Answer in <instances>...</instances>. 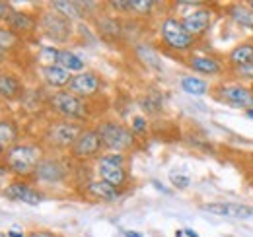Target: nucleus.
Wrapping results in <instances>:
<instances>
[{"instance_id": "79ce46f5", "label": "nucleus", "mask_w": 253, "mask_h": 237, "mask_svg": "<svg viewBox=\"0 0 253 237\" xmlns=\"http://www.w3.org/2000/svg\"><path fill=\"white\" fill-rule=\"evenodd\" d=\"M252 91H253V88H252Z\"/></svg>"}, {"instance_id": "f3484780", "label": "nucleus", "mask_w": 253, "mask_h": 237, "mask_svg": "<svg viewBox=\"0 0 253 237\" xmlns=\"http://www.w3.org/2000/svg\"><path fill=\"white\" fill-rule=\"evenodd\" d=\"M86 193H88L90 197L97 198V200H103V202H113V200H117V198L121 197V193H119L117 187H113V185H109V183H105V181H101V179L88 183Z\"/></svg>"}, {"instance_id": "393cba45", "label": "nucleus", "mask_w": 253, "mask_h": 237, "mask_svg": "<svg viewBox=\"0 0 253 237\" xmlns=\"http://www.w3.org/2000/svg\"><path fill=\"white\" fill-rule=\"evenodd\" d=\"M57 64H61V66L66 68L68 72L84 70V62H82V59L76 57V55L70 53V51H59V55H57Z\"/></svg>"}, {"instance_id": "4468645a", "label": "nucleus", "mask_w": 253, "mask_h": 237, "mask_svg": "<svg viewBox=\"0 0 253 237\" xmlns=\"http://www.w3.org/2000/svg\"><path fill=\"white\" fill-rule=\"evenodd\" d=\"M189 66L191 70H195L199 74H205V76H220L222 72H224L220 60L214 59V57H205V55L191 57Z\"/></svg>"}, {"instance_id": "6ab92c4d", "label": "nucleus", "mask_w": 253, "mask_h": 237, "mask_svg": "<svg viewBox=\"0 0 253 237\" xmlns=\"http://www.w3.org/2000/svg\"><path fill=\"white\" fill-rule=\"evenodd\" d=\"M228 62L238 68V66H246L253 62V43H240L236 45L230 53H228Z\"/></svg>"}, {"instance_id": "ddd939ff", "label": "nucleus", "mask_w": 253, "mask_h": 237, "mask_svg": "<svg viewBox=\"0 0 253 237\" xmlns=\"http://www.w3.org/2000/svg\"><path fill=\"white\" fill-rule=\"evenodd\" d=\"M4 195H6L8 198H12V200H20V202H26V204H30V206H37V204H41V200H43V195H41L37 189H33V187L22 183V181H16V183L8 185V187L4 189Z\"/></svg>"}, {"instance_id": "cd10ccee", "label": "nucleus", "mask_w": 253, "mask_h": 237, "mask_svg": "<svg viewBox=\"0 0 253 237\" xmlns=\"http://www.w3.org/2000/svg\"><path fill=\"white\" fill-rule=\"evenodd\" d=\"M234 74H236L240 80H250V82H253V62L252 64H246V66L234 68Z\"/></svg>"}, {"instance_id": "9b49d317", "label": "nucleus", "mask_w": 253, "mask_h": 237, "mask_svg": "<svg viewBox=\"0 0 253 237\" xmlns=\"http://www.w3.org/2000/svg\"><path fill=\"white\" fill-rule=\"evenodd\" d=\"M99 86H101V82L94 72H80V74L72 76V80L68 84V91L78 97H90L99 91Z\"/></svg>"}, {"instance_id": "a19ab883", "label": "nucleus", "mask_w": 253, "mask_h": 237, "mask_svg": "<svg viewBox=\"0 0 253 237\" xmlns=\"http://www.w3.org/2000/svg\"><path fill=\"white\" fill-rule=\"evenodd\" d=\"M28 237H32V234H30V236H28Z\"/></svg>"}, {"instance_id": "a878e982", "label": "nucleus", "mask_w": 253, "mask_h": 237, "mask_svg": "<svg viewBox=\"0 0 253 237\" xmlns=\"http://www.w3.org/2000/svg\"><path fill=\"white\" fill-rule=\"evenodd\" d=\"M130 6H132L134 14L148 16L152 12V8H154V2H150V0H130Z\"/></svg>"}, {"instance_id": "4be33fe9", "label": "nucleus", "mask_w": 253, "mask_h": 237, "mask_svg": "<svg viewBox=\"0 0 253 237\" xmlns=\"http://www.w3.org/2000/svg\"><path fill=\"white\" fill-rule=\"evenodd\" d=\"M179 84H181V89L185 93H191V95H205L209 91V84L197 76H183Z\"/></svg>"}, {"instance_id": "39448f33", "label": "nucleus", "mask_w": 253, "mask_h": 237, "mask_svg": "<svg viewBox=\"0 0 253 237\" xmlns=\"http://www.w3.org/2000/svg\"><path fill=\"white\" fill-rule=\"evenodd\" d=\"M51 105L55 111L68 118H84L86 117V105L82 97L70 93V91H57L51 97Z\"/></svg>"}, {"instance_id": "c756f323", "label": "nucleus", "mask_w": 253, "mask_h": 237, "mask_svg": "<svg viewBox=\"0 0 253 237\" xmlns=\"http://www.w3.org/2000/svg\"><path fill=\"white\" fill-rule=\"evenodd\" d=\"M171 183H173V187H177V189H187L189 187V177L187 175H171Z\"/></svg>"}, {"instance_id": "7c9ffc66", "label": "nucleus", "mask_w": 253, "mask_h": 237, "mask_svg": "<svg viewBox=\"0 0 253 237\" xmlns=\"http://www.w3.org/2000/svg\"><path fill=\"white\" fill-rule=\"evenodd\" d=\"M111 8H115L117 12H132V6H130V0L121 2V0H115V2H109Z\"/></svg>"}, {"instance_id": "6e6552de", "label": "nucleus", "mask_w": 253, "mask_h": 237, "mask_svg": "<svg viewBox=\"0 0 253 237\" xmlns=\"http://www.w3.org/2000/svg\"><path fill=\"white\" fill-rule=\"evenodd\" d=\"M218 97L222 101L236 105V107H244L246 111L253 109V91L252 88L244 86V84H226L218 89Z\"/></svg>"}, {"instance_id": "ea45409f", "label": "nucleus", "mask_w": 253, "mask_h": 237, "mask_svg": "<svg viewBox=\"0 0 253 237\" xmlns=\"http://www.w3.org/2000/svg\"><path fill=\"white\" fill-rule=\"evenodd\" d=\"M175 237H183V234H181V232H177V234H175Z\"/></svg>"}, {"instance_id": "7ed1b4c3", "label": "nucleus", "mask_w": 253, "mask_h": 237, "mask_svg": "<svg viewBox=\"0 0 253 237\" xmlns=\"http://www.w3.org/2000/svg\"><path fill=\"white\" fill-rule=\"evenodd\" d=\"M160 35L164 43L173 51H189L195 45V37L183 28L181 20L177 18H166L160 26Z\"/></svg>"}, {"instance_id": "f03ea898", "label": "nucleus", "mask_w": 253, "mask_h": 237, "mask_svg": "<svg viewBox=\"0 0 253 237\" xmlns=\"http://www.w3.org/2000/svg\"><path fill=\"white\" fill-rule=\"evenodd\" d=\"M95 130H97V134L101 138L103 148L113 150L117 154L126 152L128 148H132V144H134V132L130 128H126L125 124H121V122L105 120Z\"/></svg>"}, {"instance_id": "aec40b11", "label": "nucleus", "mask_w": 253, "mask_h": 237, "mask_svg": "<svg viewBox=\"0 0 253 237\" xmlns=\"http://www.w3.org/2000/svg\"><path fill=\"white\" fill-rule=\"evenodd\" d=\"M228 16L242 28L253 30V10L248 4H230L228 6Z\"/></svg>"}, {"instance_id": "f257e3e1", "label": "nucleus", "mask_w": 253, "mask_h": 237, "mask_svg": "<svg viewBox=\"0 0 253 237\" xmlns=\"http://www.w3.org/2000/svg\"><path fill=\"white\" fill-rule=\"evenodd\" d=\"M41 161H43L41 148L35 144H16L4 156V165L8 167V171H12L18 177H28L37 173Z\"/></svg>"}, {"instance_id": "72a5a7b5", "label": "nucleus", "mask_w": 253, "mask_h": 237, "mask_svg": "<svg viewBox=\"0 0 253 237\" xmlns=\"http://www.w3.org/2000/svg\"><path fill=\"white\" fill-rule=\"evenodd\" d=\"M6 173H8V167H6L4 163H0V181L6 177Z\"/></svg>"}, {"instance_id": "f8f14e48", "label": "nucleus", "mask_w": 253, "mask_h": 237, "mask_svg": "<svg viewBox=\"0 0 253 237\" xmlns=\"http://www.w3.org/2000/svg\"><path fill=\"white\" fill-rule=\"evenodd\" d=\"M183 28L189 31L193 37H199L203 33L211 30V24H212V12L209 8H199L195 12L187 14L183 20H181Z\"/></svg>"}, {"instance_id": "58836bf2", "label": "nucleus", "mask_w": 253, "mask_h": 237, "mask_svg": "<svg viewBox=\"0 0 253 237\" xmlns=\"http://www.w3.org/2000/svg\"><path fill=\"white\" fill-rule=\"evenodd\" d=\"M248 6H250V8L253 10V0H250V2H248Z\"/></svg>"}, {"instance_id": "1a4fd4ad", "label": "nucleus", "mask_w": 253, "mask_h": 237, "mask_svg": "<svg viewBox=\"0 0 253 237\" xmlns=\"http://www.w3.org/2000/svg\"><path fill=\"white\" fill-rule=\"evenodd\" d=\"M82 128L74 122H59L55 124L49 132H47V138L53 146H59V148H72V144L76 142V138L80 136Z\"/></svg>"}, {"instance_id": "20e7f679", "label": "nucleus", "mask_w": 253, "mask_h": 237, "mask_svg": "<svg viewBox=\"0 0 253 237\" xmlns=\"http://www.w3.org/2000/svg\"><path fill=\"white\" fill-rule=\"evenodd\" d=\"M97 173L99 179L113 185V187H123L126 183V169H125V158L123 154H105L97 161Z\"/></svg>"}, {"instance_id": "4c0bfd02", "label": "nucleus", "mask_w": 253, "mask_h": 237, "mask_svg": "<svg viewBox=\"0 0 253 237\" xmlns=\"http://www.w3.org/2000/svg\"><path fill=\"white\" fill-rule=\"evenodd\" d=\"M4 60V49H0V62Z\"/></svg>"}, {"instance_id": "2eb2a0df", "label": "nucleus", "mask_w": 253, "mask_h": 237, "mask_svg": "<svg viewBox=\"0 0 253 237\" xmlns=\"http://www.w3.org/2000/svg\"><path fill=\"white\" fill-rule=\"evenodd\" d=\"M43 78H45V82L49 84V86H53V88H64V86H68L70 84V80H72V74L63 68L61 64H57V62H51V64H47V66H43Z\"/></svg>"}, {"instance_id": "c85d7f7f", "label": "nucleus", "mask_w": 253, "mask_h": 237, "mask_svg": "<svg viewBox=\"0 0 253 237\" xmlns=\"http://www.w3.org/2000/svg\"><path fill=\"white\" fill-rule=\"evenodd\" d=\"M144 130H146V118L144 117L132 118V132H134V134H142Z\"/></svg>"}, {"instance_id": "f704fd0d", "label": "nucleus", "mask_w": 253, "mask_h": 237, "mask_svg": "<svg viewBox=\"0 0 253 237\" xmlns=\"http://www.w3.org/2000/svg\"><path fill=\"white\" fill-rule=\"evenodd\" d=\"M125 237H142L140 234H136V232H126Z\"/></svg>"}, {"instance_id": "473e14b6", "label": "nucleus", "mask_w": 253, "mask_h": 237, "mask_svg": "<svg viewBox=\"0 0 253 237\" xmlns=\"http://www.w3.org/2000/svg\"><path fill=\"white\" fill-rule=\"evenodd\" d=\"M32 237H57V236H53V234H49V232H33Z\"/></svg>"}, {"instance_id": "0eeeda50", "label": "nucleus", "mask_w": 253, "mask_h": 237, "mask_svg": "<svg viewBox=\"0 0 253 237\" xmlns=\"http://www.w3.org/2000/svg\"><path fill=\"white\" fill-rule=\"evenodd\" d=\"M101 148H103V144H101V138H99L97 130L88 128V130L80 132V136L76 138V142L70 148V154L76 159H90V158H95L101 152Z\"/></svg>"}, {"instance_id": "9d476101", "label": "nucleus", "mask_w": 253, "mask_h": 237, "mask_svg": "<svg viewBox=\"0 0 253 237\" xmlns=\"http://www.w3.org/2000/svg\"><path fill=\"white\" fill-rule=\"evenodd\" d=\"M203 210L214 216H222V218H234V220H248L253 218V206L248 204H234V202H209L203 204Z\"/></svg>"}, {"instance_id": "b1692460", "label": "nucleus", "mask_w": 253, "mask_h": 237, "mask_svg": "<svg viewBox=\"0 0 253 237\" xmlns=\"http://www.w3.org/2000/svg\"><path fill=\"white\" fill-rule=\"evenodd\" d=\"M51 8H55V12H59L64 18H80L84 12L80 10L82 4L80 2H64V0H57V2H51Z\"/></svg>"}, {"instance_id": "2f4dec72", "label": "nucleus", "mask_w": 253, "mask_h": 237, "mask_svg": "<svg viewBox=\"0 0 253 237\" xmlns=\"http://www.w3.org/2000/svg\"><path fill=\"white\" fill-rule=\"evenodd\" d=\"M10 12H12V8H10L8 4H4V2H0V20H6Z\"/></svg>"}, {"instance_id": "bb28decb", "label": "nucleus", "mask_w": 253, "mask_h": 237, "mask_svg": "<svg viewBox=\"0 0 253 237\" xmlns=\"http://www.w3.org/2000/svg\"><path fill=\"white\" fill-rule=\"evenodd\" d=\"M14 43H16V33H14V31H10L8 28L0 30V49L12 47Z\"/></svg>"}, {"instance_id": "e433bc0d", "label": "nucleus", "mask_w": 253, "mask_h": 237, "mask_svg": "<svg viewBox=\"0 0 253 237\" xmlns=\"http://www.w3.org/2000/svg\"><path fill=\"white\" fill-rule=\"evenodd\" d=\"M246 115H248L250 118H253V109H248V111H246Z\"/></svg>"}, {"instance_id": "5701e85b", "label": "nucleus", "mask_w": 253, "mask_h": 237, "mask_svg": "<svg viewBox=\"0 0 253 237\" xmlns=\"http://www.w3.org/2000/svg\"><path fill=\"white\" fill-rule=\"evenodd\" d=\"M20 89H22V84H20L14 76L0 72V95H2V97L14 99V97L20 93Z\"/></svg>"}, {"instance_id": "423d86ee", "label": "nucleus", "mask_w": 253, "mask_h": 237, "mask_svg": "<svg viewBox=\"0 0 253 237\" xmlns=\"http://www.w3.org/2000/svg\"><path fill=\"white\" fill-rule=\"evenodd\" d=\"M41 30L45 31V35L53 41H59V43H64L68 41L70 37V20L61 16L59 12L55 10H49L41 16Z\"/></svg>"}, {"instance_id": "412c9836", "label": "nucleus", "mask_w": 253, "mask_h": 237, "mask_svg": "<svg viewBox=\"0 0 253 237\" xmlns=\"http://www.w3.org/2000/svg\"><path fill=\"white\" fill-rule=\"evenodd\" d=\"M18 140V126L12 120H0V152H8L16 146Z\"/></svg>"}, {"instance_id": "dca6fc26", "label": "nucleus", "mask_w": 253, "mask_h": 237, "mask_svg": "<svg viewBox=\"0 0 253 237\" xmlns=\"http://www.w3.org/2000/svg\"><path fill=\"white\" fill-rule=\"evenodd\" d=\"M4 22L8 24V30L14 31V33H30L37 28L35 18L26 14V12H20V10H12Z\"/></svg>"}, {"instance_id": "c9c22d12", "label": "nucleus", "mask_w": 253, "mask_h": 237, "mask_svg": "<svg viewBox=\"0 0 253 237\" xmlns=\"http://www.w3.org/2000/svg\"><path fill=\"white\" fill-rule=\"evenodd\" d=\"M185 236H189V237H199L193 230H185Z\"/></svg>"}, {"instance_id": "a211bd4d", "label": "nucleus", "mask_w": 253, "mask_h": 237, "mask_svg": "<svg viewBox=\"0 0 253 237\" xmlns=\"http://www.w3.org/2000/svg\"><path fill=\"white\" fill-rule=\"evenodd\" d=\"M64 167L59 163V161H55V159H43L41 163H39V167H37V177H41L43 181H47V183H57V181H61L64 177Z\"/></svg>"}]
</instances>
